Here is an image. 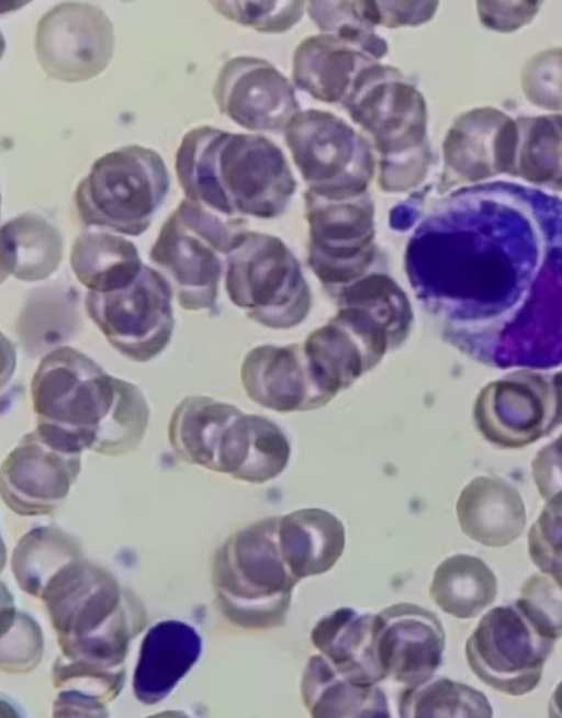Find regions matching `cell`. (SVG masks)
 <instances>
[{"mask_svg":"<svg viewBox=\"0 0 562 718\" xmlns=\"http://www.w3.org/2000/svg\"><path fill=\"white\" fill-rule=\"evenodd\" d=\"M31 399L36 429L74 452L125 455L140 444L149 423V407L138 386L109 374L70 346H59L41 359Z\"/></svg>","mask_w":562,"mask_h":718,"instance_id":"cell-1","label":"cell"},{"mask_svg":"<svg viewBox=\"0 0 562 718\" xmlns=\"http://www.w3.org/2000/svg\"><path fill=\"white\" fill-rule=\"evenodd\" d=\"M175 169L186 199L229 217L270 216L292 192L282 152L256 134L191 128L179 144Z\"/></svg>","mask_w":562,"mask_h":718,"instance_id":"cell-2","label":"cell"},{"mask_svg":"<svg viewBox=\"0 0 562 718\" xmlns=\"http://www.w3.org/2000/svg\"><path fill=\"white\" fill-rule=\"evenodd\" d=\"M279 516L232 535L217 550L214 583L224 615L249 629L285 625L292 592L300 582L279 546Z\"/></svg>","mask_w":562,"mask_h":718,"instance_id":"cell-3","label":"cell"},{"mask_svg":"<svg viewBox=\"0 0 562 718\" xmlns=\"http://www.w3.org/2000/svg\"><path fill=\"white\" fill-rule=\"evenodd\" d=\"M108 575L78 557L53 576L43 595L65 653L111 667L124 659L131 630L137 629L128 626L120 590Z\"/></svg>","mask_w":562,"mask_h":718,"instance_id":"cell-4","label":"cell"},{"mask_svg":"<svg viewBox=\"0 0 562 718\" xmlns=\"http://www.w3.org/2000/svg\"><path fill=\"white\" fill-rule=\"evenodd\" d=\"M239 217H229L182 199L164 222L149 251L187 311L215 307L224 262L244 234Z\"/></svg>","mask_w":562,"mask_h":718,"instance_id":"cell-5","label":"cell"},{"mask_svg":"<svg viewBox=\"0 0 562 718\" xmlns=\"http://www.w3.org/2000/svg\"><path fill=\"white\" fill-rule=\"evenodd\" d=\"M169 188L160 154L133 144L94 160L78 183L74 202L86 226L136 237L150 226Z\"/></svg>","mask_w":562,"mask_h":718,"instance_id":"cell-6","label":"cell"},{"mask_svg":"<svg viewBox=\"0 0 562 718\" xmlns=\"http://www.w3.org/2000/svg\"><path fill=\"white\" fill-rule=\"evenodd\" d=\"M372 138L389 166L420 164L426 157V104L396 68L378 61L363 69L342 103Z\"/></svg>","mask_w":562,"mask_h":718,"instance_id":"cell-7","label":"cell"},{"mask_svg":"<svg viewBox=\"0 0 562 718\" xmlns=\"http://www.w3.org/2000/svg\"><path fill=\"white\" fill-rule=\"evenodd\" d=\"M554 642L515 602L481 618L467 640L465 657L484 684L522 696L538 686Z\"/></svg>","mask_w":562,"mask_h":718,"instance_id":"cell-8","label":"cell"},{"mask_svg":"<svg viewBox=\"0 0 562 718\" xmlns=\"http://www.w3.org/2000/svg\"><path fill=\"white\" fill-rule=\"evenodd\" d=\"M172 294L165 276L144 265L125 287L87 291L85 308L114 349L135 362H147L160 355L171 339Z\"/></svg>","mask_w":562,"mask_h":718,"instance_id":"cell-9","label":"cell"},{"mask_svg":"<svg viewBox=\"0 0 562 718\" xmlns=\"http://www.w3.org/2000/svg\"><path fill=\"white\" fill-rule=\"evenodd\" d=\"M115 48L114 27L99 7L65 1L38 20L34 51L43 71L64 82H83L103 72Z\"/></svg>","mask_w":562,"mask_h":718,"instance_id":"cell-10","label":"cell"},{"mask_svg":"<svg viewBox=\"0 0 562 718\" xmlns=\"http://www.w3.org/2000/svg\"><path fill=\"white\" fill-rule=\"evenodd\" d=\"M483 438L501 449H519L542 439L561 425L553 380L518 372L490 383L473 408Z\"/></svg>","mask_w":562,"mask_h":718,"instance_id":"cell-11","label":"cell"},{"mask_svg":"<svg viewBox=\"0 0 562 718\" xmlns=\"http://www.w3.org/2000/svg\"><path fill=\"white\" fill-rule=\"evenodd\" d=\"M212 93L221 114L249 131H284L301 111L292 83L270 63L254 56L227 59Z\"/></svg>","mask_w":562,"mask_h":718,"instance_id":"cell-12","label":"cell"},{"mask_svg":"<svg viewBox=\"0 0 562 718\" xmlns=\"http://www.w3.org/2000/svg\"><path fill=\"white\" fill-rule=\"evenodd\" d=\"M284 138L306 180L319 184L347 178L360 188L370 176L367 141L331 112L300 111L284 130Z\"/></svg>","mask_w":562,"mask_h":718,"instance_id":"cell-13","label":"cell"},{"mask_svg":"<svg viewBox=\"0 0 562 718\" xmlns=\"http://www.w3.org/2000/svg\"><path fill=\"white\" fill-rule=\"evenodd\" d=\"M80 464L81 453L56 446L35 428L2 463V498L20 515L48 514L67 496Z\"/></svg>","mask_w":562,"mask_h":718,"instance_id":"cell-14","label":"cell"},{"mask_svg":"<svg viewBox=\"0 0 562 718\" xmlns=\"http://www.w3.org/2000/svg\"><path fill=\"white\" fill-rule=\"evenodd\" d=\"M375 646L385 677L411 687L435 676L446 635L435 613L398 603L375 614Z\"/></svg>","mask_w":562,"mask_h":718,"instance_id":"cell-15","label":"cell"},{"mask_svg":"<svg viewBox=\"0 0 562 718\" xmlns=\"http://www.w3.org/2000/svg\"><path fill=\"white\" fill-rule=\"evenodd\" d=\"M456 512L462 532L491 548L514 542L527 523L525 503L518 490L494 475L472 479L462 489Z\"/></svg>","mask_w":562,"mask_h":718,"instance_id":"cell-16","label":"cell"},{"mask_svg":"<svg viewBox=\"0 0 562 718\" xmlns=\"http://www.w3.org/2000/svg\"><path fill=\"white\" fill-rule=\"evenodd\" d=\"M289 458V441L277 424L239 412L221 436L214 471L263 483L278 476Z\"/></svg>","mask_w":562,"mask_h":718,"instance_id":"cell-17","label":"cell"},{"mask_svg":"<svg viewBox=\"0 0 562 718\" xmlns=\"http://www.w3.org/2000/svg\"><path fill=\"white\" fill-rule=\"evenodd\" d=\"M375 61L359 46L334 34L322 33L297 45L292 77L311 97L342 104L359 74Z\"/></svg>","mask_w":562,"mask_h":718,"instance_id":"cell-18","label":"cell"},{"mask_svg":"<svg viewBox=\"0 0 562 718\" xmlns=\"http://www.w3.org/2000/svg\"><path fill=\"white\" fill-rule=\"evenodd\" d=\"M314 647L345 676L367 685L385 680L375 646V615L340 607L311 631Z\"/></svg>","mask_w":562,"mask_h":718,"instance_id":"cell-19","label":"cell"},{"mask_svg":"<svg viewBox=\"0 0 562 718\" xmlns=\"http://www.w3.org/2000/svg\"><path fill=\"white\" fill-rule=\"evenodd\" d=\"M201 639L189 625L168 620L145 636L134 673V692L145 704L166 697L196 662Z\"/></svg>","mask_w":562,"mask_h":718,"instance_id":"cell-20","label":"cell"},{"mask_svg":"<svg viewBox=\"0 0 562 718\" xmlns=\"http://www.w3.org/2000/svg\"><path fill=\"white\" fill-rule=\"evenodd\" d=\"M304 379L288 349L258 347L246 356L241 366V381L248 395L279 412L313 410L330 400Z\"/></svg>","mask_w":562,"mask_h":718,"instance_id":"cell-21","label":"cell"},{"mask_svg":"<svg viewBox=\"0 0 562 718\" xmlns=\"http://www.w3.org/2000/svg\"><path fill=\"white\" fill-rule=\"evenodd\" d=\"M278 534L283 561L299 580L329 571L346 543L342 523L322 508H302L279 516Z\"/></svg>","mask_w":562,"mask_h":718,"instance_id":"cell-22","label":"cell"},{"mask_svg":"<svg viewBox=\"0 0 562 718\" xmlns=\"http://www.w3.org/2000/svg\"><path fill=\"white\" fill-rule=\"evenodd\" d=\"M301 697L314 718L390 717L384 692L341 674L322 653L310 657L300 684Z\"/></svg>","mask_w":562,"mask_h":718,"instance_id":"cell-23","label":"cell"},{"mask_svg":"<svg viewBox=\"0 0 562 718\" xmlns=\"http://www.w3.org/2000/svg\"><path fill=\"white\" fill-rule=\"evenodd\" d=\"M63 259V237L58 228L35 212L7 221L0 232L1 272L18 280L47 279Z\"/></svg>","mask_w":562,"mask_h":718,"instance_id":"cell-24","label":"cell"},{"mask_svg":"<svg viewBox=\"0 0 562 718\" xmlns=\"http://www.w3.org/2000/svg\"><path fill=\"white\" fill-rule=\"evenodd\" d=\"M144 265L134 243L101 229L78 235L70 253L74 274L87 291L93 292L127 285Z\"/></svg>","mask_w":562,"mask_h":718,"instance_id":"cell-25","label":"cell"},{"mask_svg":"<svg viewBox=\"0 0 562 718\" xmlns=\"http://www.w3.org/2000/svg\"><path fill=\"white\" fill-rule=\"evenodd\" d=\"M240 411L205 395H189L173 410L168 440L186 462L214 471L223 430Z\"/></svg>","mask_w":562,"mask_h":718,"instance_id":"cell-26","label":"cell"},{"mask_svg":"<svg viewBox=\"0 0 562 718\" xmlns=\"http://www.w3.org/2000/svg\"><path fill=\"white\" fill-rule=\"evenodd\" d=\"M429 595L446 614L470 619L495 601L497 579L482 559L458 553L437 566Z\"/></svg>","mask_w":562,"mask_h":718,"instance_id":"cell-27","label":"cell"},{"mask_svg":"<svg viewBox=\"0 0 562 718\" xmlns=\"http://www.w3.org/2000/svg\"><path fill=\"white\" fill-rule=\"evenodd\" d=\"M398 715L402 718H490L493 708L481 691L443 676H432L402 692Z\"/></svg>","mask_w":562,"mask_h":718,"instance_id":"cell-28","label":"cell"},{"mask_svg":"<svg viewBox=\"0 0 562 718\" xmlns=\"http://www.w3.org/2000/svg\"><path fill=\"white\" fill-rule=\"evenodd\" d=\"M80 557L78 543L59 529L42 527L31 530L18 543L12 565L23 588L35 593L40 575H55L63 566Z\"/></svg>","mask_w":562,"mask_h":718,"instance_id":"cell-29","label":"cell"},{"mask_svg":"<svg viewBox=\"0 0 562 718\" xmlns=\"http://www.w3.org/2000/svg\"><path fill=\"white\" fill-rule=\"evenodd\" d=\"M306 4L308 15L323 33L359 46L376 60L386 54V41L350 10L348 1H308Z\"/></svg>","mask_w":562,"mask_h":718,"instance_id":"cell-30","label":"cell"},{"mask_svg":"<svg viewBox=\"0 0 562 718\" xmlns=\"http://www.w3.org/2000/svg\"><path fill=\"white\" fill-rule=\"evenodd\" d=\"M532 563L562 588V491L546 501L528 531Z\"/></svg>","mask_w":562,"mask_h":718,"instance_id":"cell-31","label":"cell"},{"mask_svg":"<svg viewBox=\"0 0 562 718\" xmlns=\"http://www.w3.org/2000/svg\"><path fill=\"white\" fill-rule=\"evenodd\" d=\"M214 10L233 22L263 33H281L303 15L304 1H210Z\"/></svg>","mask_w":562,"mask_h":718,"instance_id":"cell-32","label":"cell"},{"mask_svg":"<svg viewBox=\"0 0 562 718\" xmlns=\"http://www.w3.org/2000/svg\"><path fill=\"white\" fill-rule=\"evenodd\" d=\"M516 603L547 636L562 637V588L551 577L531 575Z\"/></svg>","mask_w":562,"mask_h":718,"instance_id":"cell-33","label":"cell"},{"mask_svg":"<svg viewBox=\"0 0 562 718\" xmlns=\"http://www.w3.org/2000/svg\"><path fill=\"white\" fill-rule=\"evenodd\" d=\"M437 2L349 1L351 11L371 26L416 25L431 18Z\"/></svg>","mask_w":562,"mask_h":718,"instance_id":"cell-34","label":"cell"},{"mask_svg":"<svg viewBox=\"0 0 562 718\" xmlns=\"http://www.w3.org/2000/svg\"><path fill=\"white\" fill-rule=\"evenodd\" d=\"M531 474L543 501L562 491V433L538 450L531 461Z\"/></svg>","mask_w":562,"mask_h":718,"instance_id":"cell-35","label":"cell"},{"mask_svg":"<svg viewBox=\"0 0 562 718\" xmlns=\"http://www.w3.org/2000/svg\"><path fill=\"white\" fill-rule=\"evenodd\" d=\"M548 715L553 718H562V681L558 684L549 699Z\"/></svg>","mask_w":562,"mask_h":718,"instance_id":"cell-36","label":"cell"},{"mask_svg":"<svg viewBox=\"0 0 562 718\" xmlns=\"http://www.w3.org/2000/svg\"><path fill=\"white\" fill-rule=\"evenodd\" d=\"M553 383H554V388H555V392H557L559 412H560V419H561V425H562V372L558 373L553 378Z\"/></svg>","mask_w":562,"mask_h":718,"instance_id":"cell-37","label":"cell"}]
</instances>
